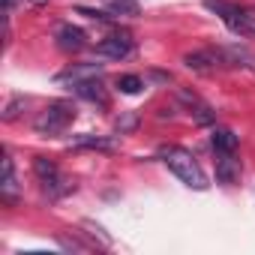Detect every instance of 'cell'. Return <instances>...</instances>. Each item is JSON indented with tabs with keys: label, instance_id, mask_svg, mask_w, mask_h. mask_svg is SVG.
Returning a JSON list of instances; mask_svg holds the SVG:
<instances>
[{
	"label": "cell",
	"instance_id": "6da1fadb",
	"mask_svg": "<svg viewBox=\"0 0 255 255\" xmlns=\"http://www.w3.org/2000/svg\"><path fill=\"white\" fill-rule=\"evenodd\" d=\"M159 156H162V162H165L186 186H192V189H207V177H204L201 165L195 162V156H192L189 150H183V147H159Z\"/></svg>",
	"mask_w": 255,
	"mask_h": 255
},
{
	"label": "cell",
	"instance_id": "7a4b0ae2",
	"mask_svg": "<svg viewBox=\"0 0 255 255\" xmlns=\"http://www.w3.org/2000/svg\"><path fill=\"white\" fill-rule=\"evenodd\" d=\"M75 120V108H72V102H51L36 120H33V126H36V132H42V135H57V132H63L66 126Z\"/></svg>",
	"mask_w": 255,
	"mask_h": 255
},
{
	"label": "cell",
	"instance_id": "3957f363",
	"mask_svg": "<svg viewBox=\"0 0 255 255\" xmlns=\"http://www.w3.org/2000/svg\"><path fill=\"white\" fill-rule=\"evenodd\" d=\"M183 63L192 69V72H216L219 66H225V51H213V48H201V51H189L183 54Z\"/></svg>",
	"mask_w": 255,
	"mask_h": 255
},
{
	"label": "cell",
	"instance_id": "277c9868",
	"mask_svg": "<svg viewBox=\"0 0 255 255\" xmlns=\"http://www.w3.org/2000/svg\"><path fill=\"white\" fill-rule=\"evenodd\" d=\"M96 51L102 54V57H111V60H123V57H129V51H132V39H129V33H111V36H105L99 45H96Z\"/></svg>",
	"mask_w": 255,
	"mask_h": 255
},
{
	"label": "cell",
	"instance_id": "5b68a950",
	"mask_svg": "<svg viewBox=\"0 0 255 255\" xmlns=\"http://www.w3.org/2000/svg\"><path fill=\"white\" fill-rule=\"evenodd\" d=\"M54 39H57L60 51H81L87 45V33L81 27H75V24H60L57 33H54Z\"/></svg>",
	"mask_w": 255,
	"mask_h": 255
},
{
	"label": "cell",
	"instance_id": "8992f818",
	"mask_svg": "<svg viewBox=\"0 0 255 255\" xmlns=\"http://www.w3.org/2000/svg\"><path fill=\"white\" fill-rule=\"evenodd\" d=\"M96 75H102V63H75V66L63 69V72L57 75V81L75 87V84H81V81H87V78H96Z\"/></svg>",
	"mask_w": 255,
	"mask_h": 255
},
{
	"label": "cell",
	"instance_id": "52a82bcc",
	"mask_svg": "<svg viewBox=\"0 0 255 255\" xmlns=\"http://www.w3.org/2000/svg\"><path fill=\"white\" fill-rule=\"evenodd\" d=\"M237 177H240V159L234 153H219L216 156V180L231 186V183H237Z\"/></svg>",
	"mask_w": 255,
	"mask_h": 255
},
{
	"label": "cell",
	"instance_id": "ba28073f",
	"mask_svg": "<svg viewBox=\"0 0 255 255\" xmlns=\"http://www.w3.org/2000/svg\"><path fill=\"white\" fill-rule=\"evenodd\" d=\"M75 93H78L81 99H87V102H99V105L108 102V93H105V84L99 81V75H96V78H87V81H81V84H75Z\"/></svg>",
	"mask_w": 255,
	"mask_h": 255
},
{
	"label": "cell",
	"instance_id": "9c48e42d",
	"mask_svg": "<svg viewBox=\"0 0 255 255\" xmlns=\"http://www.w3.org/2000/svg\"><path fill=\"white\" fill-rule=\"evenodd\" d=\"M0 195L3 201H15L18 195V183H15V165L9 156H3V180H0Z\"/></svg>",
	"mask_w": 255,
	"mask_h": 255
},
{
	"label": "cell",
	"instance_id": "30bf717a",
	"mask_svg": "<svg viewBox=\"0 0 255 255\" xmlns=\"http://www.w3.org/2000/svg\"><path fill=\"white\" fill-rule=\"evenodd\" d=\"M33 174L39 177V183H51V180L60 177V168H57V162L48 159V156H33Z\"/></svg>",
	"mask_w": 255,
	"mask_h": 255
},
{
	"label": "cell",
	"instance_id": "8fae6325",
	"mask_svg": "<svg viewBox=\"0 0 255 255\" xmlns=\"http://www.w3.org/2000/svg\"><path fill=\"white\" fill-rule=\"evenodd\" d=\"M210 144H213L216 153H234V150H237V135H234L231 129H213Z\"/></svg>",
	"mask_w": 255,
	"mask_h": 255
},
{
	"label": "cell",
	"instance_id": "7c38bea8",
	"mask_svg": "<svg viewBox=\"0 0 255 255\" xmlns=\"http://www.w3.org/2000/svg\"><path fill=\"white\" fill-rule=\"evenodd\" d=\"M72 147H93V150H114L111 138H99V135H78L72 141Z\"/></svg>",
	"mask_w": 255,
	"mask_h": 255
},
{
	"label": "cell",
	"instance_id": "4fadbf2b",
	"mask_svg": "<svg viewBox=\"0 0 255 255\" xmlns=\"http://www.w3.org/2000/svg\"><path fill=\"white\" fill-rule=\"evenodd\" d=\"M189 114H192V117H195V123H201V126H207V123H213V120H216V111H213L207 102H201V99L189 108Z\"/></svg>",
	"mask_w": 255,
	"mask_h": 255
},
{
	"label": "cell",
	"instance_id": "5bb4252c",
	"mask_svg": "<svg viewBox=\"0 0 255 255\" xmlns=\"http://www.w3.org/2000/svg\"><path fill=\"white\" fill-rule=\"evenodd\" d=\"M108 9L117 12V15H138V3L135 0H108Z\"/></svg>",
	"mask_w": 255,
	"mask_h": 255
},
{
	"label": "cell",
	"instance_id": "9a60e30c",
	"mask_svg": "<svg viewBox=\"0 0 255 255\" xmlns=\"http://www.w3.org/2000/svg\"><path fill=\"white\" fill-rule=\"evenodd\" d=\"M117 87H120V93H129V96H132V93H138V90L144 87V81H141L138 75H120V78H117Z\"/></svg>",
	"mask_w": 255,
	"mask_h": 255
},
{
	"label": "cell",
	"instance_id": "2e32d148",
	"mask_svg": "<svg viewBox=\"0 0 255 255\" xmlns=\"http://www.w3.org/2000/svg\"><path fill=\"white\" fill-rule=\"evenodd\" d=\"M240 33L243 36H255V9H246L240 12Z\"/></svg>",
	"mask_w": 255,
	"mask_h": 255
},
{
	"label": "cell",
	"instance_id": "e0dca14e",
	"mask_svg": "<svg viewBox=\"0 0 255 255\" xmlns=\"http://www.w3.org/2000/svg\"><path fill=\"white\" fill-rule=\"evenodd\" d=\"M24 105H27V99H24V96L9 99V105H6V111H3V120H6V123H12V120L21 114V108H24Z\"/></svg>",
	"mask_w": 255,
	"mask_h": 255
},
{
	"label": "cell",
	"instance_id": "ac0fdd59",
	"mask_svg": "<svg viewBox=\"0 0 255 255\" xmlns=\"http://www.w3.org/2000/svg\"><path fill=\"white\" fill-rule=\"evenodd\" d=\"M135 123H138L135 114H123V117H117V132H129V129H135Z\"/></svg>",
	"mask_w": 255,
	"mask_h": 255
},
{
	"label": "cell",
	"instance_id": "d6986e66",
	"mask_svg": "<svg viewBox=\"0 0 255 255\" xmlns=\"http://www.w3.org/2000/svg\"><path fill=\"white\" fill-rule=\"evenodd\" d=\"M78 15H87V18H96V21H108L105 12H96V9H87V6H78Z\"/></svg>",
	"mask_w": 255,
	"mask_h": 255
},
{
	"label": "cell",
	"instance_id": "ffe728a7",
	"mask_svg": "<svg viewBox=\"0 0 255 255\" xmlns=\"http://www.w3.org/2000/svg\"><path fill=\"white\" fill-rule=\"evenodd\" d=\"M15 6H18V0H3V15L9 18V15L15 12Z\"/></svg>",
	"mask_w": 255,
	"mask_h": 255
},
{
	"label": "cell",
	"instance_id": "44dd1931",
	"mask_svg": "<svg viewBox=\"0 0 255 255\" xmlns=\"http://www.w3.org/2000/svg\"><path fill=\"white\" fill-rule=\"evenodd\" d=\"M30 3H48V0H30Z\"/></svg>",
	"mask_w": 255,
	"mask_h": 255
}]
</instances>
